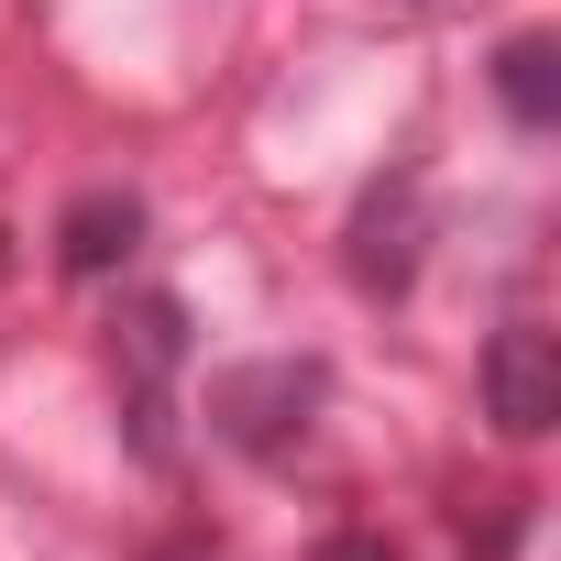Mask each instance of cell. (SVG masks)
Masks as SVG:
<instances>
[{
    "label": "cell",
    "mask_w": 561,
    "mask_h": 561,
    "mask_svg": "<svg viewBox=\"0 0 561 561\" xmlns=\"http://www.w3.org/2000/svg\"><path fill=\"white\" fill-rule=\"evenodd\" d=\"M320 397H331V375L298 364V353H275V364H231V375L209 386V430H220L231 451L275 462V451H298V440H309Z\"/></svg>",
    "instance_id": "6da1fadb"
},
{
    "label": "cell",
    "mask_w": 561,
    "mask_h": 561,
    "mask_svg": "<svg viewBox=\"0 0 561 561\" xmlns=\"http://www.w3.org/2000/svg\"><path fill=\"white\" fill-rule=\"evenodd\" d=\"M484 419H495L506 440H539V430L561 419V342H550L539 320H506V331L484 342Z\"/></svg>",
    "instance_id": "7a4b0ae2"
},
{
    "label": "cell",
    "mask_w": 561,
    "mask_h": 561,
    "mask_svg": "<svg viewBox=\"0 0 561 561\" xmlns=\"http://www.w3.org/2000/svg\"><path fill=\"white\" fill-rule=\"evenodd\" d=\"M408 275H419V187H375L364 220H353V287L364 298H408Z\"/></svg>",
    "instance_id": "3957f363"
},
{
    "label": "cell",
    "mask_w": 561,
    "mask_h": 561,
    "mask_svg": "<svg viewBox=\"0 0 561 561\" xmlns=\"http://www.w3.org/2000/svg\"><path fill=\"white\" fill-rule=\"evenodd\" d=\"M133 242H144V198H122V187H89V198L56 220V264L78 275V287L122 275V264H133Z\"/></svg>",
    "instance_id": "277c9868"
},
{
    "label": "cell",
    "mask_w": 561,
    "mask_h": 561,
    "mask_svg": "<svg viewBox=\"0 0 561 561\" xmlns=\"http://www.w3.org/2000/svg\"><path fill=\"white\" fill-rule=\"evenodd\" d=\"M122 364H133V408H144V451H165V375L187 364V309L176 298H144L122 320Z\"/></svg>",
    "instance_id": "5b68a950"
},
{
    "label": "cell",
    "mask_w": 561,
    "mask_h": 561,
    "mask_svg": "<svg viewBox=\"0 0 561 561\" xmlns=\"http://www.w3.org/2000/svg\"><path fill=\"white\" fill-rule=\"evenodd\" d=\"M495 100H506V122L550 133V122H561V45H550V34H517V45L495 56Z\"/></svg>",
    "instance_id": "8992f818"
},
{
    "label": "cell",
    "mask_w": 561,
    "mask_h": 561,
    "mask_svg": "<svg viewBox=\"0 0 561 561\" xmlns=\"http://www.w3.org/2000/svg\"><path fill=\"white\" fill-rule=\"evenodd\" d=\"M320 561H397L375 528H342V539H320Z\"/></svg>",
    "instance_id": "52a82bcc"
},
{
    "label": "cell",
    "mask_w": 561,
    "mask_h": 561,
    "mask_svg": "<svg viewBox=\"0 0 561 561\" xmlns=\"http://www.w3.org/2000/svg\"><path fill=\"white\" fill-rule=\"evenodd\" d=\"M397 12H473V0H397Z\"/></svg>",
    "instance_id": "ba28073f"
},
{
    "label": "cell",
    "mask_w": 561,
    "mask_h": 561,
    "mask_svg": "<svg viewBox=\"0 0 561 561\" xmlns=\"http://www.w3.org/2000/svg\"><path fill=\"white\" fill-rule=\"evenodd\" d=\"M0 275H12V231H0Z\"/></svg>",
    "instance_id": "9c48e42d"
}]
</instances>
